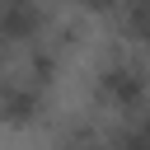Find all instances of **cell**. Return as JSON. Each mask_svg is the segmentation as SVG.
Segmentation results:
<instances>
[{
  "label": "cell",
  "instance_id": "cell-1",
  "mask_svg": "<svg viewBox=\"0 0 150 150\" xmlns=\"http://www.w3.org/2000/svg\"><path fill=\"white\" fill-rule=\"evenodd\" d=\"M94 108L112 117L150 108V61L141 52H108L94 66Z\"/></svg>",
  "mask_w": 150,
  "mask_h": 150
}]
</instances>
